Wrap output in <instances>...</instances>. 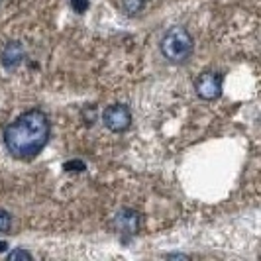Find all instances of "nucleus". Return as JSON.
<instances>
[{
  "label": "nucleus",
  "mask_w": 261,
  "mask_h": 261,
  "mask_svg": "<svg viewBox=\"0 0 261 261\" xmlns=\"http://www.w3.org/2000/svg\"><path fill=\"white\" fill-rule=\"evenodd\" d=\"M49 120L41 110H28L4 130V145L18 159H34L49 140Z\"/></svg>",
  "instance_id": "f257e3e1"
},
{
  "label": "nucleus",
  "mask_w": 261,
  "mask_h": 261,
  "mask_svg": "<svg viewBox=\"0 0 261 261\" xmlns=\"http://www.w3.org/2000/svg\"><path fill=\"white\" fill-rule=\"evenodd\" d=\"M159 49L163 53V57L171 63H183L187 61L193 49H195V41L191 38L189 30L183 26H173L165 32V36L161 38Z\"/></svg>",
  "instance_id": "f03ea898"
},
{
  "label": "nucleus",
  "mask_w": 261,
  "mask_h": 261,
  "mask_svg": "<svg viewBox=\"0 0 261 261\" xmlns=\"http://www.w3.org/2000/svg\"><path fill=\"white\" fill-rule=\"evenodd\" d=\"M224 77L220 73L206 71L195 81V91L202 100H216L222 94Z\"/></svg>",
  "instance_id": "7ed1b4c3"
},
{
  "label": "nucleus",
  "mask_w": 261,
  "mask_h": 261,
  "mask_svg": "<svg viewBox=\"0 0 261 261\" xmlns=\"http://www.w3.org/2000/svg\"><path fill=\"white\" fill-rule=\"evenodd\" d=\"M102 122L110 132H126L132 126V112L126 105H110L102 112Z\"/></svg>",
  "instance_id": "20e7f679"
},
{
  "label": "nucleus",
  "mask_w": 261,
  "mask_h": 261,
  "mask_svg": "<svg viewBox=\"0 0 261 261\" xmlns=\"http://www.w3.org/2000/svg\"><path fill=\"white\" fill-rule=\"evenodd\" d=\"M114 228L120 234H136L140 228V214L132 208H122L114 216Z\"/></svg>",
  "instance_id": "39448f33"
},
{
  "label": "nucleus",
  "mask_w": 261,
  "mask_h": 261,
  "mask_svg": "<svg viewBox=\"0 0 261 261\" xmlns=\"http://www.w3.org/2000/svg\"><path fill=\"white\" fill-rule=\"evenodd\" d=\"M24 59V47L20 41H10L6 43V47L2 49V55H0V61L6 69H14L22 63Z\"/></svg>",
  "instance_id": "423d86ee"
},
{
  "label": "nucleus",
  "mask_w": 261,
  "mask_h": 261,
  "mask_svg": "<svg viewBox=\"0 0 261 261\" xmlns=\"http://www.w3.org/2000/svg\"><path fill=\"white\" fill-rule=\"evenodd\" d=\"M144 6H145V0H122V10L128 14V16L142 12Z\"/></svg>",
  "instance_id": "0eeeda50"
},
{
  "label": "nucleus",
  "mask_w": 261,
  "mask_h": 261,
  "mask_svg": "<svg viewBox=\"0 0 261 261\" xmlns=\"http://www.w3.org/2000/svg\"><path fill=\"white\" fill-rule=\"evenodd\" d=\"M10 224H12V218L6 210L0 208V232H8L10 230Z\"/></svg>",
  "instance_id": "6e6552de"
},
{
  "label": "nucleus",
  "mask_w": 261,
  "mask_h": 261,
  "mask_svg": "<svg viewBox=\"0 0 261 261\" xmlns=\"http://www.w3.org/2000/svg\"><path fill=\"white\" fill-rule=\"evenodd\" d=\"M34 255L26 251V249H12L10 253H8V259H32Z\"/></svg>",
  "instance_id": "1a4fd4ad"
},
{
  "label": "nucleus",
  "mask_w": 261,
  "mask_h": 261,
  "mask_svg": "<svg viewBox=\"0 0 261 261\" xmlns=\"http://www.w3.org/2000/svg\"><path fill=\"white\" fill-rule=\"evenodd\" d=\"M71 8L77 14H83L89 10V0H71Z\"/></svg>",
  "instance_id": "9d476101"
},
{
  "label": "nucleus",
  "mask_w": 261,
  "mask_h": 261,
  "mask_svg": "<svg viewBox=\"0 0 261 261\" xmlns=\"http://www.w3.org/2000/svg\"><path fill=\"white\" fill-rule=\"evenodd\" d=\"M63 167H65V171H85V163L77 159V161H67Z\"/></svg>",
  "instance_id": "9b49d317"
},
{
  "label": "nucleus",
  "mask_w": 261,
  "mask_h": 261,
  "mask_svg": "<svg viewBox=\"0 0 261 261\" xmlns=\"http://www.w3.org/2000/svg\"><path fill=\"white\" fill-rule=\"evenodd\" d=\"M6 249H8V242L0 240V253H2V251H6Z\"/></svg>",
  "instance_id": "f8f14e48"
}]
</instances>
